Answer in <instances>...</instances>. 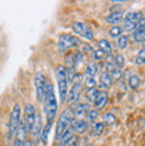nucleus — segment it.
I'll return each mask as SVG.
<instances>
[{"label":"nucleus","instance_id":"obj_1","mask_svg":"<svg viewBox=\"0 0 145 146\" xmlns=\"http://www.w3.org/2000/svg\"><path fill=\"white\" fill-rule=\"evenodd\" d=\"M57 98L55 94L53 85L49 80L45 82V90H44V113L47 117V122H53L55 117L57 114Z\"/></svg>","mask_w":145,"mask_h":146},{"label":"nucleus","instance_id":"obj_2","mask_svg":"<svg viewBox=\"0 0 145 146\" xmlns=\"http://www.w3.org/2000/svg\"><path fill=\"white\" fill-rule=\"evenodd\" d=\"M55 76L57 81L59 88V98L61 104H65L67 93H68V78H67V69L64 65H57L55 69Z\"/></svg>","mask_w":145,"mask_h":146},{"label":"nucleus","instance_id":"obj_3","mask_svg":"<svg viewBox=\"0 0 145 146\" xmlns=\"http://www.w3.org/2000/svg\"><path fill=\"white\" fill-rule=\"evenodd\" d=\"M73 118H75V117H73V113H72V109L71 108L64 109V110L60 113L59 119H57V123H56V134H55L56 141H59V138L61 137V134H63V133L69 127V125H71V122H72Z\"/></svg>","mask_w":145,"mask_h":146},{"label":"nucleus","instance_id":"obj_4","mask_svg":"<svg viewBox=\"0 0 145 146\" xmlns=\"http://www.w3.org/2000/svg\"><path fill=\"white\" fill-rule=\"evenodd\" d=\"M20 122H21V109H20L19 104H15L11 114H9V122H8V138L9 139L15 138Z\"/></svg>","mask_w":145,"mask_h":146},{"label":"nucleus","instance_id":"obj_5","mask_svg":"<svg viewBox=\"0 0 145 146\" xmlns=\"http://www.w3.org/2000/svg\"><path fill=\"white\" fill-rule=\"evenodd\" d=\"M81 45V40L80 37L73 35H68V33H63L59 37V50L60 52H68V50L73 49V48H77V46Z\"/></svg>","mask_w":145,"mask_h":146},{"label":"nucleus","instance_id":"obj_6","mask_svg":"<svg viewBox=\"0 0 145 146\" xmlns=\"http://www.w3.org/2000/svg\"><path fill=\"white\" fill-rule=\"evenodd\" d=\"M81 90H83V84L81 81H75L71 86V89H68L67 93V98H65V104L69 106H73L75 104H77V101L80 98Z\"/></svg>","mask_w":145,"mask_h":146},{"label":"nucleus","instance_id":"obj_7","mask_svg":"<svg viewBox=\"0 0 145 146\" xmlns=\"http://www.w3.org/2000/svg\"><path fill=\"white\" fill-rule=\"evenodd\" d=\"M35 119H36V108H35L33 104L28 102L24 106V113H23V122L25 125V127H27L28 133H29L32 126H33Z\"/></svg>","mask_w":145,"mask_h":146},{"label":"nucleus","instance_id":"obj_8","mask_svg":"<svg viewBox=\"0 0 145 146\" xmlns=\"http://www.w3.org/2000/svg\"><path fill=\"white\" fill-rule=\"evenodd\" d=\"M45 74L43 72H37L35 74V90H36V100L43 102L44 100V90H45Z\"/></svg>","mask_w":145,"mask_h":146},{"label":"nucleus","instance_id":"obj_9","mask_svg":"<svg viewBox=\"0 0 145 146\" xmlns=\"http://www.w3.org/2000/svg\"><path fill=\"white\" fill-rule=\"evenodd\" d=\"M72 31L75 32V35H76L77 37H79V36H80V37H84L88 41H91L92 38H93V31L91 29V27L84 23H81V21H76V23L72 24Z\"/></svg>","mask_w":145,"mask_h":146},{"label":"nucleus","instance_id":"obj_10","mask_svg":"<svg viewBox=\"0 0 145 146\" xmlns=\"http://www.w3.org/2000/svg\"><path fill=\"white\" fill-rule=\"evenodd\" d=\"M69 127L73 130L75 134H84L88 129V122L84 118H81V119L80 118H73L71 125H69Z\"/></svg>","mask_w":145,"mask_h":146},{"label":"nucleus","instance_id":"obj_11","mask_svg":"<svg viewBox=\"0 0 145 146\" xmlns=\"http://www.w3.org/2000/svg\"><path fill=\"white\" fill-rule=\"evenodd\" d=\"M59 145L60 146H65V145H71V143L77 142V135L73 133V130L71 127H68L67 130L61 134V137L59 138Z\"/></svg>","mask_w":145,"mask_h":146},{"label":"nucleus","instance_id":"obj_12","mask_svg":"<svg viewBox=\"0 0 145 146\" xmlns=\"http://www.w3.org/2000/svg\"><path fill=\"white\" fill-rule=\"evenodd\" d=\"M71 109H72L73 117L81 119L87 114V111L91 109V106H89V104H87V102H80V104H76V105H73V106H71Z\"/></svg>","mask_w":145,"mask_h":146},{"label":"nucleus","instance_id":"obj_13","mask_svg":"<svg viewBox=\"0 0 145 146\" xmlns=\"http://www.w3.org/2000/svg\"><path fill=\"white\" fill-rule=\"evenodd\" d=\"M109 101V94L105 90H99V94H97V98L95 101V109L97 111L101 110V109L105 108V105L108 104Z\"/></svg>","mask_w":145,"mask_h":146},{"label":"nucleus","instance_id":"obj_14","mask_svg":"<svg viewBox=\"0 0 145 146\" xmlns=\"http://www.w3.org/2000/svg\"><path fill=\"white\" fill-rule=\"evenodd\" d=\"M41 130H43V122H41V115L40 114H36V119H35V123L32 129H31V134L33 137V142L40 139V134H41Z\"/></svg>","mask_w":145,"mask_h":146},{"label":"nucleus","instance_id":"obj_15","mask_svg":"<svg viewBox=\"0 0 145 146\" xmlns=\"http://www.w3.org/2000/svg\"><path fill=\"white\" fill-rule=\"evenodd\" d=\"M112 84H113V80H112V77L109 73L103 72L100 74V80H99V88L100 89H103V90L107 92V89L111 88Z\"/></svg>","mask_w":145,"mask_h":146},{"label":"nucleus","instance_id":"obj_16","mask_svg":"<svg viewBox=\"0 0 145 146\" xmlns=\"http://www.w3.org/2000/svg\"><path fill=\"white\" fill-rule=\"evenodd\" d=\"M122 19H124V13L120 12V11H117V12H112V13H109V15L105 17V21H107L108 24L116 25V24L121 23Z\"/></svg>","mask_w":145,"mask_h":146},{"label":"nucleus","instance_id":"obj_17","mask_svg":"<svg viewBox=\"0 0 145 146\" xmlns=\"http://www.w3.org/2000/svg\"><path fill=\"white\" fill-rule=\"evenodd\" d=\"M105 70L104 72H107V73H109L111 74L113 70L116 69V64H115V54L112 53H108L107 56H105Z\"/></svg>","mask_w":145,"mask_h":146},{"label":"nucleus","instance_id":"obj_18","mask_svg":"<svg viewBox=\"0 0 145 146\" xmlns=\"http://www.w3.org/2000/svg\"><path fill=\"white\" fill-rule=\"evenodd\" d=\"M99 90L96 88H89L85 90V98H87V104H95L96 98H97Z\"/></svg>","mask_w":145,"mask_h":146},{"label":"nucleus","instance_id":"obj_19","mask_svg":"<svg viewBox=\"0 0 145 146\" xmlns=\"http://www.w3.org/2000/svg\"><path fill=\"white\" fill-rule=\"evenodd\" d=\"M140 85H141V78H140V76H138V74H130L129 78H128V86L134 90V89H137Z\"/></svg>","mask_w":145,"mask_h":146},{"label":"nucleus","instance_id":"obj_20","mask_svg":"<svg viewBox=\"0 0 145 146\" xmlns=\"http://www.w3.org/2000/svg\"><path fill=\"white\" fill-rule=\"evenodd\" d=\"M52 125H53V122H47L45 125L43 126L41 134H40V139H41L43 143H48V135H49V131H51Z\"/></svg>","mask_w":145,"mask_h":146},{"label":"nucleus","instance_id":"obj_21","mask_svg":"<svg viewBox=\"0 0 145 146\" xmlns=\"http://www.w3.org/2000/svg\"><path fill=\"white\" fill-rule=\"evenodd\" d=\"M96 73H97V65L93 61L88 62L87 65H85V70H84L85 77H95Z\"/></svg>","mask_w":145,"mask_h":146},{"label":"nucleus","instance_id":"obj_22","mask_svg":"<svg viewBox=\"0 0 145 146\" xmlns=\"http://www.w3.org/2000/svg\"><path fill=\"white\" fill-rule=\"evenodd\" d=\"M99 49H101L107 54L111 53L112 52V45H111V42H109V40H107V38H100L99 40Z\"/></svg>","mask_w":145,"mask_h":146},{"label":"nucleus","instance_id":"obj_23","mask_svg":"<svg viewBox=\"0 0 145 146\" xmlns=\"http://www.w3.org/2000/svg\"><path fill=\"white\" fill-rule=\"evenodd\" d=\"M104 131V123L101 121H96L92 123V134L93 135H101Z\"/></svg>","mask_w":145,"mask_h":146},{"label":"nucleus","instance_id":"obj_24","mask_svg":"<svg viewBox=\"0 0 145 146\" xmlns=\"http://www.w3.org/2000/svg\"><path fill=\"white\" fill-rule=\"evenodd\" d=\"M65 69H71V68H75V60H73V52L69 50L65 53ZM76 69V68H75Z\"/></svg>","mask_w":145,"mask_h":146},{"label":"nucleus","instance_id":"obj_25","mask_svg":"<svg viewBox=\"0 0 145 146\" xmlns=\"http://www.w3.org/2000/svg\"><path fill=\"white\" fill-rule=\"evenodd\" d=\"M85 117H87V122H96L97 121V118H99V111L96 110V109H89V110L87 111V114H85Z\"/></svg>","mask_w":145,"mask_h":146},{"label":"nucleus","instance_id":"obj_26","mask_svg":"<svg viewBox=\"0 0 145 146\" xmlns=\"http://www.w3.org/2000/svg\"><path fill=\"white\" fill-rule=\"evenodd\" d=\"M108 33H109V36H111L112 38H118L120 36L122 35V28H121V25H112Z\"/></svg>","mask_w":145,"mask_h":146},{"label":"nucleus","instance_id":"obj_27","mask_svg":"<svg viewBox=\"0 0 145 146\" xmlns=\"http://www.w3.org/2000/svg\"><path fill=\"white\" fill-rule=\"evenodd\" d=\"M115 64H116V68L122 70L124 66H125V56L122 53H117L115 56Z\"/></svg>","mask_w":145,"mask_h":146},{"label":"nucleus","instance_id":"obj_28","mask_svg":"<svg viewBox=\"0 0 145 146\" xmlns=\"http://www.w3.org/2000/svg\"><path fill=\"white\" fill-rule=\"evenodd\" d=\"M105 56H107V53L105 52H103L101 49H93V52H92V58H93V61H101V60H104L105 58Z\"/></svg>","mask_w":145,"mask_h":146},{"label":"nucleus","instance_id":"obj_29","mask_svg":"<svg viewBox=\"0 0 145 146\" xmlns=\"http://www.w3.org/2000/svg\"><path fill=\"white\" fill-rule=\"evenodd\" d=\"M116 117L115 114H112V113H105V115H104V125H108V126H113V125H116Z\"/></svg>","mask_w":145,"mask_h":146},{"label":"nucleus","instance_id":"obj_30","mask_svg":"<svg viewBox=\"0 0 145 146\" xmlns=\"http://www.w3.org/2000/svg\"><path fill=\"white\" fill-rule=\"evenodd\" d=\"M144 16H142V12H132V13H129V15H125L124 16V19H128V20H130V21H133V23H136L137 24V21L140 19H142Z\"/></svg>","mask_w":145,"mask_h":146},{"label":"nucleus","instance_id":"obj_31","mask_svg":"<svg viewBox=\"0 0 145 146\" xmlns=\"http://www.w3.org/2000/svg\"><path fill=\"white\" fill-rule=\"evenodd\" d=\"M128 44H129V37L126 35H121L117 38V45L120 49H125L128 48Z\"/></svg>","mask_w":145,"mask_h":146},{"label":"nucleus","instance_id":"obj_32","mask_svg":"<svg viewBox=\"0 0 145 146\" xmlns=\"http://www.w3.org/2000/svg\"><path fill=\"white\" fill-rule=\"evenodd\" d=\"M132 38H133L134 42H144V40H145V29H144V31L133 32Z\"/></svg>","mask_w":145,"mask_h":146},{"label":"nucleus","instance_id":"obj_33","mask_svg":"<svg viewBox=\"0 0 145 146\" xmlns=\"http://www.w3.org/2000/svg\"><path fill=\"white\" fill-rule=\"evenodd\" d=\"M144 60H145V46L138 50L137 56H136V64H138V65H142Z\"/></svg>","mask_w":145,"mask_h":146},{"label":"nucleus","instance_id":"obj_34","mask_svg":"<svg viewBox=\"0 0 145 146\" xmlns=\"http://www.w3.org/2000/svg\"><path fill=\"white\" fill-rule=\"evenodd\" d=\"M84 85L85 88L89 89V88H96V80L93 77H85L84 78Z\"/></svg>","mask_w":145,"mask_h":146},{"label":"nucleus","instance_id":"obj_35","mask_svg":"<svg viewBox=\"0 0 145 146\" xmlns=\"http://www.w3.org/2000/svg\"><path fill=\"white\" fill-rule=\"evenodd\" d=\"M111 77H112V80H120V78H122V70L116 68V69L111 73Z\"/></svg>","mask_w":145,"mask_h":146},{"label":"nucleus","instance_id":"obj_36","mask_svg":"<svg viewBox=\"0 0 145 146\" xmlns=\"http://www.w3.org/2000/svg\"><path fill=\"white\" fill-rule=\"evenodd\" d=\"M144 29H145V17H142V19H140L137 21V24H136V29H134V32L144 31Z\"/></svg>","mask_w":145,"mask_h":146},{"label":"nucleus","instance_id":"obj_37","mask_svg":"<svg viewBox=\"0 0 145 146\" xmlns=\"http://www.w3.org/2000/svg\"><path fill=\"white\" fill-rule=\"evenodd\" d=\"M23 146H33V141H32V139H27Z\"/></svg>","mask_w":145,"mask_h":146},{"label":"nucleus","instance_id":"obj_38","mask_svg":"<svg viewBox=\"0 0 145 146\" xmlns=\"http://www.w3.org/2000/svg\"><path fill=\"white\" fill-rule=\"evenodd\" d=\"M65 146H77V142H75V143H71V145H65Z\"/></svg>","mask_w":145,"mask_h":146},{"label":"nucleus","instance_id":"obj_39","mask_svg":"<svg viewBox=\"0 0 145 146\" xmlns=\"http://www.w3.org/2000/svg\"><path fill=\"white\" fill-rule=\"evenodd\" d=\"M142 65H145V60H144V62H142Z\"/></svg>","mask_w":145,"mask_h":146},{"label":"nucleus","instance_id":"obj_40","mask_svg":"<svg viewBox=\"0 0 145 146\" xmlns=\"http://www.w3.org/2000/svg\"><path fill=\"white\" fill-rule=\"evenodd\" d=\"M144 45H145V40H144Z\"/></svg>","mask_w":145,"mask_h":146},{"label":"nucleus","instance_id":"obj_41","mask_svg":"<svg viewBox=\"0 0 145 146\" xmlns=\"http://www.w3.org/2000/svg\"><path fill=\"white\" fill-rule=\"evenodd\" d=\"M144 76H145V72H144Z\"/></svg>","mask_w":145,"mask_h":146}]
</instances>
